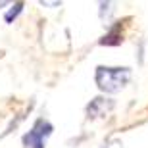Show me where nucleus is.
Instances as JSON below:
<instances>
[{
  "instance_id": "nucleus-1",
  "label": "nucleus",
  "mask_w": 148,
  "mask_h": 148,
  "mask_svg": "<svg viewBox=\"0 0 148 148\" xmlns=\"http://www.w3.org/2000/svg\"><path fill=\"white\" fill-rule=\"evenodd\" d=\"M94 81L102 92H117L131 81V69L129 67H106L98 66L94 73Z\"/></svg>"
},
{
  "instance_id": "nucleus-2",
  "label": "nucleus",
  "mask_w": 148,
  "mask_h": 148,
  "mask_svg": "<svg viewBox=\"0 0 148 148\" xmlns=\"http://www.w3.org/2000/svg\"><path fill=\"white\" fill-rule=\"evenodd\" d=\"M52 125L46 119H37L33 129L23 135V146L25 148H44V140L50 137Z\"/></svg>"
},
{
  "instance_id": "nucleus-3",
  "label": "nucleus",
  "mask_w": 148,
  "mask_h": 148,
  "mask_svg": "<svg viewBox=\"0 0 148 148\" xmlns=\"http://www.w3.org/2000/svg\"><path fill=\"white\" fill-rule=\"evenodd\" d=\"M112 108H114V100L100 96V98H94L87 106V114L88 117H104V115H108L112 112Z\"/></svg>"
},
{
  "instance_id": "nucleus-4",
  "label": "nucleus",
  "mask_w": 148,
  "mask_h": 148,
  "mask_svg": "<svg viewBox=\"0 0 148 148\" xmlns=\"http://www.w3.org/2000/svg\"><path fill=\"white\" fill-rule=\"evenodd\" d=\"M119 27H121V25H115L110 33L106 35L102 40H100V44H119L121 40H123V38H121V35H119Z\"/></svg>"
},
{
  "instance_id": "nucleus-5",
  "label": "nucleus",
  "mask_w": 148,
  "mask_h": 148,
  "mask_svg": "<svg viewBox=\"0 0 148 148\" xmlns=\"http://www.w3.org/2000/svg\"><path fill=\"white\" fill-rule=\"evenodd\" d=\"M21 8H23V4H21V2H17V4L14 6V8H12V10L8 12V14H6V21L10 23L12 19H14V17H16L17 14H19V12H21Z\"/></svg>"
},
{
  "instance_id": "nucleus-6",
  "label": "nucleus",
  "mask_w": 148,
  "mask_h": 148,
  "mask_svg": "<svg viewBox=\"0 0 148 148\" xmlns=\"http://www.w3.org/2000/svg\"><path fill=\"white\" fill-rule=\"evenodd\" d=\"M102 148H123V146H121L119 140H115V138H114V140H108V143H106Z\"/></svg>"
}]
</instances>
